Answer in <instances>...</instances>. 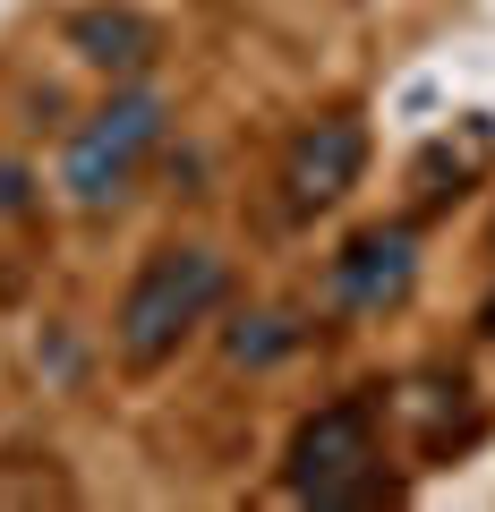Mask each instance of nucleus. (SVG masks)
Listing matches in <instances>:
<instances>
[{"label": "nucleus", "instance_id": "nucleus-1", "mask_svg": "<svg viewBox=\"0 0 495 512\" xmlns=\"http://www.w3.org/2000/svg\"><path fill=\"white\" fill-rule=\"evenodd\" d=\"M282 487L299 504H402V478L385 470V436H376V402L342 393V402L308 410L291 427V453H282Z\"/></svg>", "mask_w": 495, "mask_h": 512}, {"label": "nucleus", "instance_id": "nucleus-2", "mask_svg": "<svg viewBox=\"0 0 495 512\" xmlns=\"http://www.w3.org/2000/svg\"><path fill=\"white\" fill-rule=\"evenodd\" d=\"M222 291H231V274H222L214 248H154L146 265H137V282L120 291V316H111L120 359L129 367L180 359V342L222 308Z\"/></svg>", "mask_w": 495, "mask_h": 512}, {"label": "nucleus", "instance_id": "nucleus-3", "mask_svg": "<svg viewBox=\"0 0 495 512\" xmlns=\"http://www.w3.org/2000/svg\"><path fill=\"white\" fill-rule=\"evenodd\" d=\"M154 146H163V94H111V103L69 137V154H60V188H69V205H86V214L120 205Z\"/></svg>", "mask_w": 495, "mask_h": 512}, {"label": "nucleus", "instance_id": "nucleus-4", "mask_svg": "<svg viewBox=\"0 0 495 512\" xmlns=\"http://www.w3.org/2000/svg\"><path fill=\"white\" fill-rule=\"evenodd\" d=\"M359 171H367V128L350 111H325V120H308L282 146V205L291 214H325V205H342L359 188Z\"/></svg>", "mask_w": 495, "mask_h": 512}, {"label": "nucleus", "instance_id": "nucleus-5", "mask_svg": "<svg viewBox=\"0 0 495 512\" xmlns=\"http://www.w3.org/2000/svg\"><path fill=\"white\" fill-rule=\"evenodd\" d=\"M410 291H419V231L410 222H376V231H359L333 256V299L350 316H385Z\"/></svg>", "mask_w": 495, "mask_h": 512}, {"label": "nucleus", "instance_id": "nucleus-6", "mask_svg": "<svg viewBox=\"0 0 495 512\" xmlns=\"http://www.w3.org/2000/svg\"><path fill=\"white\" fill-rule=\"evenodd\" d=\"M402 410L419 419V461H453V453H470L478 427H487L461 376H410V384H402Z\"/></svg>", "mask_w": 495, "mask_h": 512}, {"label": "nucleus", "instance_id": "nucleus-7", "mask_svg": "<svg viewBox=\"0 0 495 512\" xmlns=\"http://www.w3.org/2000/svg\"><path fill=\"white\" fill-rule=\"evenodd\" d=\"M69 52L86 60V69H146L154 60V26L137 18V9H77L69 18Z\"/></svg>", "mask_w": 495, "mask_h": 512}, {"label": "nucleus", "instance_id": "nucleus-8", "mask_svg": "<svg viewBox=\"0 0 495 512\" xmlns=\"http://www.w3.org/2000/svg\"><path fill=\"white\" fill-rule=\"evenodd\" d=\"M222 350H231V367H274V359H291V350H299V325L282 308H248Z\"/></svg>", "mask_w": 495, "mask_h": 512}, {"label": "nucleus", "instance_id": "nucleus-9", "mask_svg": "<svg viewBox=\"0 0 495 512\" xmlns=\"http://www.w3.org/2000/svg\"><path fill=\"white\" fill-rule=\"evenodd\" d=\"M18 205H26V171L0 163V214H18Z\"/></svg>", "mask_w": 495, "mask_h": 512}, {"label": "nucleus", "instance_id": "nucleus-10", "mask_svg": "<svg viewBox=\"0 0 495 512\" xmlns=\"http://www.w3.org/2000/svg\"><path fill=\"white\" fill-rule=\"evenodd\" d=\"M478 333H487V342H495V291L478 299Z\"/></svg>", "mask_w": 495, "mask_h": 512}]
</instances>
